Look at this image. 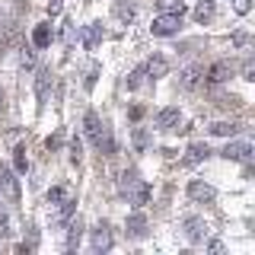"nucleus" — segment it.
I'll return each instance as SVG.
<instances>
[{"instance_id":"nucleus-1","label":"nucleus","mask_w":255,"mask_h":255,"mask_svg":"<svg viewBox=\"0 0 255 255\" xmlns=\"http://www.w3.org/2000/svg\"><path fill=\"white\" fill-rule=\"evenodd\" d=\"M150 29H153V35H179V29H182V13H159Z\"/></svg>"},{"instance_id":"nucleus-2","label":"nucleus","mask_w":255,"mask_h":255,"mask_svg":"<svg viewBox=\"0 0 255 255\" xmlns=\"http://www.w3.org/2000/svg\"><path fill=\"white\" fill-rule=\"evenodd\" d=\"M220 156H223V159H233V163H246V166H252V143H249V140L227 143Z\"/></svg>"},{"instance_id":"nucleus-3","label":"nucleus","mask_w":255,"mask_h":255,"mask_svg":"<svg viewBox=\"0 0 255 255\" xmlns=\"http://www.w3.org/2000/svg\"><path fill=\"white\" fill-rule=\"evenodd\" d=\"M201 83H204V67H201V64H191V67L179 70V86L185 93H195Z\"/></svg>"},{"instance_id":"nucleus-4","label":"nucleus","mask_w":255,"mask_h":255,"mask_svg":"<svg viewBox=\"0 0 255 255\" xmlns=\"http://www.w3.org/2000/svg\"><path fill=\"white\" fill-rule=\"evenodd\" d=\"M0 188L10 198V204H19V182H16L13 169H6V166H0Z\"/></svg>"},{"instance_id":"nucleus-5","label":"nucleus","mask_w":255,"mask_h":255,"mask_svg":"<svg viewBox=\"0 0 255 255\" xmlns=\"http://www.w3.org/2000/svg\"><path fill=\"white\" fill-rule=\"evenodd\" d=\"M188 198H191V201H214V198H217V191H214V185L195 179V182H188Z\"/></svg>"},{"instance_id":"nucleus-6","label":"nucleus","mask_w":255,"mask_h":255,"mask_svg":"<svg viewBox=\"0 0 255 255\" xmlns=\"http://www.w3.org/2000/svg\"><path fill=\"white\" fill-rule=\"evenodd\" d=\"M182 227H185V236L191 239V243H204L207 239V223L201 217H185Z\"/></svg>"},{"instance_id":"nucleus-7","label":"nucleus","mask_w":255,"mask_h":255,"mask_svg":"<svg viewBox=\"0 0 255 255\" xmlns=\"http://www.w3.org/2000/svg\"><path fill=\"white\" fill-rule=\"evenodd\" d=\"M179 109L175 106H166V109H159L156 112V131H172L175 125H179Z\"/></svg>"},{"instance_id":"nucleus-8","label":"nucleus","mask_w":255,"mask_h":255,"mask_svg":"<svg viewBox=\"0 0 255 255\" xmlns=\"http://www.w3.org/2000/svg\"><path fill=\"white\" fill-rule=\"evenodd\" d=\"M112 249V230L109 223H99L93 230V252H109Z\"/></svg>"},{"instance_id":"nucleus-9","label":"nucleus","mask_w":255,"mask_h":255,"mask_svg":"<svg viewBox=\"0 0 255 255\" xmlns=\"http://www.w3.org/2000/svg\"><path fill=\"white\" fill-rule=\"evenodd\" d=\"M83 131H86V137H90V143L96 147L99 137H102V122H99L96 112H86V115H83Z\"/></svg>"},{"instance_id":"nucleus-10","label":"nucleus","mask_w":255,"mask_h":255,"mask_svg":"<svg viewBox=\"0 0 255 255\" xmlns=\"http://www.w3.org/2000/svg\"><path fill=\"white\" fill-rule=\"evenodd\" d=\"M58 211H54V227H67L70 217H74V211H77V201L74 198H64L61 204H54Z\"/></svg>"},{"instance_id":"nucleus-11","label":"nucleus","mask_w":255,"mask_h":255,"mask_svg":"<svg viewBox=\"0 0 255 255\" xmlns=\"http://www.w3.org/2000/svg\"><path fill=\"white\" fill-rule=\"evenodd\" d=\"M51 70H38V77H35V96H38V106H45L48 102V93H51Z\"/></svg>"},{"instance_id":"nucleus-12","label":"nucleus","mask_w":255,"mask_h":255,"mask_svg":"<svg viewBox=\"0 0 255 255\" xmlns=\"http://www.w3.org/2000/svg\"><path fill=\"white\" fill-rule=\"evenodd\" d=\"M227 77H230V64H227V61H217V64H211V67H207V74H204V83L217 86V83H223Z\"/></svg>"},{"instance_id":"nucleus-13","label":"nucleus","mask_w":255,"mask_h":255,"mask_svg":"<svg viewBox=\"0 0 255 255\" xmlns=\"http://www.w3.org/2000/svg\"><path fill=\"white\" fill-rule=\"evenodd\" d=\"M125 195H131V204H137V207H140V204H147V201H150V185H147V182H140V179H137V182H134L131 188L125 191Z\"/></svg>"},{"instance_id":"nucleus-14","label":"nucleus","mask_w":255,"mask_h":255,"mask_svg":"<svg viewBox=\"0 0 255 255\" xmlns=\"http://www.w3.org/2000/svg\"><path fill=\"white\" fill-rule=\"evenodd\" d=\"M102 35H106V32H102V22H90V26L83 29V45L93 51V48L102 42Z\"/></svg>"},{"instance_id":"nucleus-15","label":"nucleus","mask_w":255,"mask_h":255,"mask_svg":"<svg viewBox=\"0 0 255 255\" xmlns=\"http://www.w3.org/2000/svg\"><path fill=\"white\" fill-rule=\"evenodd\" d=\"M207 156H211V147H207V143H191L188 153H185V166H195V163H201Z\"/></svg>"},{"instance_id":"nucleus-16","label":"nucleus","mask_w":255,"mask_h":255,"mask_svg":"<svg viewBox=\"0 0 255 255\" xmlns=\"http://www.w3.org/2000/svg\"><path fill=\"white\" fill-rule=\"evenodd\" d=\"M143 67H147V74L150 77H166V70H169V64H166V58H163V54H156V58H150L147 64H143Z\"/></svg>"},{"instance_id":"nucleus-17","label":"nucleus","mask_w":255,"mask_h":255,"mask_svg":"<svg viewBox=\"0 0 255 255\" xmlns=\"http://www.w3.org/2000/svg\"><path fill=\"white\" fill-rule=\"evenodd\" d=\"M32 45H35V48H48V45H51V26H48V22L35 26V32H32Z\"/></svg>"},{"instance_id":"nucleus-18","label":"nucleus","mask_w":255,"mask_h":255,"mask_svg":"<svg viewBox=\"0 0 255 255\" xmlns=\"http://www.w3.org/2000/svg\"><path fill=\"white\" fill-rule=\"evenodd\" d=\"M80 236H83V223L70 220V227H67V252H74L77 246H80Z\"/></svg>"},{"instance_id":"nucleus-19","label":"nucleus","mask_w":255,"mask_h":255,"mask_svg":"<svg viewBox=\"0 0 255 255\" xmlns=\"http://www.w3.org/2000/svg\"><path fill=\"white\" fill-rule=\"evenodd\" d=\"M128 233H131V236H143V233H147V217H143V214H131V217H128Z\"/></svg>"},{"instance_id":"nucleus-20","label":"nucleus","mask_w":255,"mask_h":255,"mask_svg":"<svg viewBox=\"0 0 255 255\" xmlns=\"http://www.w3.org/2000/svg\"><path fill=\"white\" fill-rule=\"evenodd\" d=\"M236 131H239L236 122H217V125H211V134H214V137H233Z\"/></svg>"},{"instance_id":"nucleus-21","label":"nucleus","mask_w":255,"mask_h":255,"mask_svg":"<svg viewBox=\"0 0 255 255\" xmlns=\"http://www.w3.org/2000/svg\"><path fill=\"white\" fill-rule=\"evenodd\" d=\"M195 19H198V22L214 19V0H201V3L195 6Z\"/></svg>"},{"instance_id":"nucleus-22","label":"nucleus","mask_w":255,"mask_h":255,"mask_svg":"<svg viewBox=\"0 0 255 255\" xmlns=\"http://www.w3.org/2000/svg\"><path fill=\"white\" fill-rule=\"evenodd\" d=\"M13 163H16V172H26V169H29V159H26V143H16V150H13Z\"/></svg>"},{"instance_id":"nucleus-23","label":"nucleus","mask_w":255,"mask_h":255,"mask_svg":"<svg viewBox=\"0 0 255 255\" xmlns=\"http://www.w3.org/2000/svg\"><path fill=\"white\" fill-rule=\"evenodd\" d=\"M217 106H220V109H239V106H243V99H239V96H233V93H220V96H217Z\"/></svg>"},{"instance_id":"nucleus-24","label":"nucleus","mask_w":255,"mask_h":255,"mask_svg":"<svg viewBox=\"0 0 255 255\" xmlns=\"http://www.w3.org/2000/svg\"><path fill=\"white\" fill-rule=\"evenodd\" d=\"M143 77H147V67H143V64H140V67H134L131 77H128V90H137V86L143 83Z\"/></svg>"},{"instance_id":"nucleus-25","label":"nucleus","mask_w":255,"mask_h":255,"mask_svg":"<svg viewBox=\"0 0 255 255\" xmlns=\"http://www.w3.org/2000/svg\"><path fill=\"white\" fill-rule=\"evenodd\" d=\"M19 64H22V67H35V48H32V45L19 48Z\"/></svg>"},{"instance_id":"nucleus-26","label":"nucleus","mask_w":255,"mask_h":255,"mask_svg":"<svg viewBox=\"0 0 255 255\" xmlns=\"http://www.w3.org/2000/svg\"><path fill=\"white\" fill-rule=\"evenodd\" d=\"M159 6H163L166 13H185V3H182V0H156Z\"/></svg>"},{"instance_id":"nucleus-27","label":"nucleus","mask_w":255,"mask_h":255,"mask_svg":"<svg viewBox=\"0 0 255 255\" xmlns=\"http://www.w3.org/2000/svg\"><path fill=\"white\" fill-rule=\"evenodd\" d=\"M115 16H118L122 22H131V19H134V6H125V3H118V6H115Z\"/></svg>"},{"instance_id":"nucleus-28","label":"nucleus","mask_w":255,"mask_h":255,"mask_svg":"<svg viewBox=\"0 0 255 255\" xmlns=\"http://www.w3.org/2000/svg\"><path fill=\"white\" fill-rule=\"evenodd\" d=\"M64 198H67V195H64V188H58V185H54V188H48V204H61L64 201Z\"/></svg>"},{"instance_id":"nucleus-29","label":"nucleus","mask_w":255,"mask_h":255,"mask_svg":"<svg viewBox=\"0 0 255 255\" xmlns=\"http://www.w3.org/2000/svg\"><path fill=\"white\" fill-rule=\"evenodd\" d=\"M147 143H150L147 131H143V128H137V131H134V147H137V150H147Z\"/></svg>"},{"instance_id":"nucleus-30","label":"nucleus","mask_w":255,"mask_h":255,"mask_svg":"<svg viewBox=\"0 0 255 255\" xmlns=\"http://www.w3.org/2000/svg\"><path fill=\"white\" fill-rule=\"evenodd\" d=\"M13 230H10V217L6 214H0V236H10Z\"/></svg>"},{"instance_id":"nucleus-31","label":"nucleus","mask_w":255,"mask_h":255,"mask_svg":"<svg viewBox=\"0 0 255 255\" xmlns=\"http://www.w3.org/2000/svg\"><path fill=\"white\" fill-rule=\"evenodd\" d=\"M80 150H83V143H80V137L70 140V153H74V163H80Z\"/></svg>"},{"instance_id":"nucleus-32","label":"nucleus","mask_w":255,"mask_h":255,"mask_svg":"<svg viewBox=\"0 0 255 255\" xmlns=\"http://www.w3.org/2000/svg\"><path fill=\"white\" fill-rule=\"evenodd\" d=\"M243 80H255V64H252V61L243 64Z\"/></svg>"},{"instance_id":"nucleus-33","label":"nucleus","mask_w":255,"mask_h":255,"mask_svg":"<svg viewBox=\"0 0 255 255\" xmlns=\"http://www.w3.org/2000/svg\"><path fill=\"white\" fill-rule=\"evenodd\" d=\"M233 45L236 48H246V45H249V35H246V32H236V35H233Z\"/></svg>"},{"instance_id":"nucleus-34","label":"nucleus","mask_w":255,"mask_h":255,"mask_svg":"<svg viewBox=\"0 0 255 255\" xmlns=\"http://www.w3.org/2000/svg\"><path fill=\"white\" fill-rule=\"evenodd\" d=\"M236 13H249V6H252V0H236Z\"/></svg>"},{"instance_id":"nucleus-35","label":"nucleus","mask_w":255,"mask_h":255,"mask_svg":"<svg viewBox=\"0 0 255 255\" xmlns=\"http://www.w3.org/2000/svg\"><path fill=\"white\" fill-rule=\"evenodd\" d=\"M61 13V0H51V3H48V16H58Z\"/></svg>"},{"instance_id":"nucleus-36","label":"nucleus","mask_w":255,"mask_h":255,"mask_svg":"<svg viewBox=\"0 0 255 255\" xmlns=\"http://www.w3.org/2000/svg\"><path fill=\"white\" fill-rule=\"evenodd\" d=\"M3 106H6V99H3V90H0V112H3Z\"/></svg>"}]
</instances>
